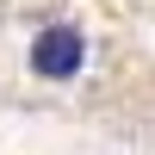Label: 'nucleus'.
Wrapping results in <instances>:
<instances>
[{"mask_svg": "<svg viewBox=\"0 0 155 155\" xmlns=\"http://www.w3.org/2000/svg\"><path fill=\"white\" fill-rule=\"evenodd\" d=\"M25 62H31L37 81H74L87 68V31L81 25H44L25 50Z\"/></svg>", "mask_w": 155, "mask_h": 155, "instance_id": "1", "label": "nucleus"}]
</instances>
